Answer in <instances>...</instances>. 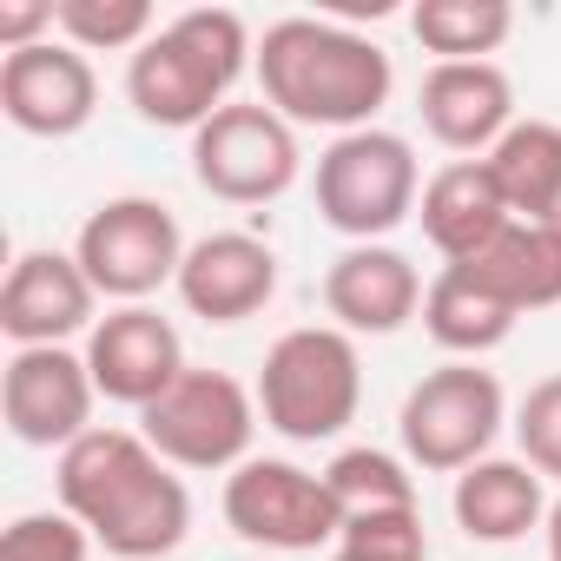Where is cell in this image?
<instances>
[{
  "instance_id": "1",
  "label": "cell",
  "mask_w": 561,
  "mask_h": 561,
  "mask_svg": "<svg viewBox=\"0 0 561 561\" xmlns=\"http://www.w3.org/2000/svg\"><path fill=\"white\" fill-rule=\"evenodd\" d=\"M60 508L119 561H165L192 528L185 476L139 430H87L54 469Z\"/></svg>"
},
{
  "instance_id": "2",
  "label": "cell",
  "mask_w": 561,
  "mask_h": 561,
  "mask_svg": "<svg viewBox=\"0 0 561 561\" xmlns=\"http://www.w3.org/2000/svg\"><path fill=\"white\" fill-rule=\"evenodd\" d=\"M251 73H257V100L271 113H285L291 126H331L337 139L377 126V113L397 87V67L370 34H357L344 21H318V14L271 21Z\"/></svg>"
},
{
  "instance_id": "3",
  "label": "cell",
  "mask_w": 561,
  "mask_h": 561,
  "mask_svg": "<svg viewBox=\"0 0 561 561\" xmlns=\"http://www.w3.org/2000/svg\"><path fill=\"white\" fill-rule=\"evenodd\" d=\"M251 60H257V41H251L244 14L185 8L126 60V100L146 126L198 133L211 113L231 106V87L244 80Z\"/></svg>"
},
{
  "instance_id": "4",
  "label": "cell",
  "mask_w": 561,
  "mask_h": 561,
  "mask_svg": "<svg viewBox=\"0 0 561 561\" xmlns=\"http://www.w3.org/2000/svg\"><path fill=\"white\" fill-rule=\"evenodd\" d=\"M364 410V357L337 324H298L264 351L257 416L285 443H331Z\"/></svg>"
},
{
  "instance_id": "5",
  "label": "cell",
  "mask_w": 561,
  "mask_h": 561,
  "mask_svg": "<svg viewBox=\"0 0 561 561\" xmlns=\"http://www.w3.org/2000/svg\"><path fill=\"white\" fill-rule=\"evenodd\" d=\"M423 198V165L403 133L364 126L318 152V218L351 244H383Z\"/></svg>"
},
{
  "instance_id": "6",
  "label": "cell",
  "mask_w": 561,
  "mask_h": 561,
  "mask_svg": "<svg viewBox=\"0 0 561 561\" xmlns=\"http://www.w3.org/2000/svg\"><path fill=\"white\" fill-rule=\"evenodd\" d=\"M502 423H508V397H502L495 370L449 357L423 383H410V397L397 410L403 462L430 469V476H462L495 449Z\"/></svg>"
},
{
  "instance_id": "7",
  "label": "cell",
  "mask_w": 561,
  "mask_h": 561,
  "mask_svg": "<svg viewBox=\"0 0 561 561\" xmlns=\"http://www.w3.org/2000/svg\"><path fill=\"white\" fill-rule=\"evenodd\" d=\"M225 528L251 548L318 554V548H337L344 508L324 469H298L285 456H251L225 476Z\"/></svg>"
},
{
  "instance_id": "8",
  "label": "cell",
  "mask_w": 561,
  "mask_h": 561,
  "mask_svg": "<svg viewBox=\"0 0 561 561\" xmlns=\"http://www.w3.org/2000/svg\"><path fill=\"white\" fill-rule=\"evenodd\" d=\"M185 251L192 244H185L172 205H159L146 192H126V198L93 205L87 225H80V238H73V257L93 277V291L100 298H119V305H146L152 291L179 285Z\"/></svg>"
},
{
  "instance_id": "9",
  "label": "cell",
  "mask_w": 561,
  "mask_h": 561,
  "mask_svg": "<svg viewBox=\"0 0 561 561\" xmlns=\"http://www.w3.org/2000/svg\"><path fill=\"white\" fill-rule=\"evenodd\" d=\"M139 436L172 469H238L251 462L257 436V390H244L231 370L185 364V377L139 410Z\"/></svg>"
},
{
  "instance_id": "10",
  "label": "cell",
  "mask_w": 561,
  "mask_h": 561,
  "mask_svg": "<svg viewBox=\"0 0 561 561\" xmlns=\"http://www.w3.org/2000/svg\"><path fill=\"white\" fill-rule=\"evenodd\" d=\"M305 172L298 126L264 100H231L192 133V179L225 205H271Z\"/></svg>"
},
{
  "instance_id": "11",
  "label": "cell",
  "mask_w": 561,
  "mask_h": 561,
  "mask_svg": "<svg viewBox=\"0 0 561 561\" xmlns=\"http://www.w3.org/2000/svg\"><path fill=\"white\" fill-rule=\"evenodd\" d=\"M93 370L87 351L67 344H41V351H14L8 370H0V416H8V436L27 449H73L93 423Z\"/></svg>"
},
{
  "instance_id": "12",
  "label": "cell",
  "mask_w": 561,
  "mask_h": 561,
  "mask_svg": "<svg viewBox=\"0 0 561 561\" xmlns=\"http://www.w3.org/2000/svg\"><path fill=\"white\" fill-rule=\"evenodd\" d=\"M0 113L27 139H73L100 113V73L60 34L0 60Z\"/></svg>"
},
{
  "instance_id": "13",
  "label": "cell",
  "mask_w": 561,
  "mask_h": 561,
  "mask_svg": "<svg viewBox=\"0 0 561 561\" xmlns=\"http://www.w3.org/2000/svg\"><path fill=\"white\" fill-rule=\"evenodd\" d=\"M87 370L106 403L146 410L185 377V344H179L172 318H159L152 305H119L87 331Z\"/></svg>"
},
{
  "instance_id": "14",
  "label": "cell",
  "mask_w": 561,
  "mask_h": 561,
  "mask_svg": "<svg viewBox=\"0 0 561 561\" xmlns=\"http://www.w3.org/2000/svg\"><path fill=\"white\" fill-rule=\"evenodd\" d=\"M93 305H100V291L73 251H21L8 285H0V331L14 337V351L67 344L100 324Z\"/></svg>"
},
{
  "instance_id": "15",
  "label": "cell",
  "mask_w": 561,
  "mask_h": 561,
  "mask_svg": "<svg viewBox=\"0 0 561 561\" xmlns=\"http://www.w3.org/2000/svg\"><path fill=\"white\" fill-rule=\"evenodd\" d=\"M423 133L456 159H489L495 139L515 126V87L495 60H436L416 87Z\"/></svg>"
},
{
  "instance_id": "16",
  "label": "cell",
  "mask_w": 561,
  "mask_h": 561,
  "mask_svg": "<svg viewBox=\"0 0 561 561\" xmlns=\"http://www.w3.org/2000/svg\"><path fill=\"white\" fill-rule=\"evenodd\" d=\"M277 298V251L251 231H205L179 264V305L205 324H244Z\"/></svg>"
},
{
  "instance_id": "17",
  "label": "cell",
  "mask_w": 561,
  "mask_h": 561,
  "mask_svg": "<svg viewBox=\"0 0 561 561\" xmlns=\"http://www.w3.org/2000/svg\"><path fill=\"white\" fill-rule=\"evenodd\" d=\"M423 271L397 244H351L324 271V311L351 337H397L423 311Z\"/></svg>"
},
{
  "instance_id": "18",
  "label": "cell",
  "mask_w": 561,
  "mask_h": 561,
  "mask_svg": "<svg viewBox=\"0 0 561 561\" xmlns=\"http://www.w3.org/2000/svg\"><path fill=\"white\" fill-rule=\"evenodd\" d=\"M416 218H423V238L443 251V264L476 257L482 244H495L515 225V211H508L489 159H449L443 172H430L423 198H416Z\"/></svg>"
},
{
  "instance_id": "19",
  "label": "cell",
  "mask_w": 561,
  "mask_h": 561,
  "mask_svg": "<svg viewBox=\"0 0 561 561\" xmlns=\"http://www.w3.org/2000/svg\"><path fill=\"white\" fill-rule=\"evenodd\" d=\"M449 515H456V528H462L469 541L508 548V541H522L528 528L548 522V495H541V476H535L522 456H482L476 469L456 476Z\"/></svg>"
},
{
  "instance_id": "20",
  "label": "cell",
  "mask_w": 561,
  "mask_h": 561,
  "mask_svg": "<svg viewBox=\"0 0 561 561\" xmlns=\"http://www.w3.org/2000/svg\"><path fill=\"white\" fill-rule=\"evenodd\" d=\"M462 271L476 277V285H489L515 318L548 311V305H561V231L515 218L495 244H482L476 257H462Z\"/></svg>"
},
{
  "instance_id": "21",
  "label": "cell",
  "mask_w": 561,
  "mask_h": 561,
  "mask_svg": "<svg viewBox=\"0 0 561 561\" xmlns=\"http://www.w3.org/2000/svg\"><path fill=\"white\" fill-rule=\"evenodd\" d=\"M515 324H522V318H515L489 285H476L462 264H443V271L430 277V291H423V331H430L449 357H462V364H476V357H489L495 344H508Z\"/></svg>"
},
{
  "instance_id": "22",
  "label": "cell",
  "mask_w": 561,
  "mask_h": 561,
  "mask_svg": "<svg viewBox=\"0 0 561 561\" xmlns=\"http://www.w3.org/2000/svg\"><path fill=\"white\" fill-rule=\"evenodd\" d=\"M489 172H495V185H502V198H508L515 218L548 225L554 198H561V126L554 119H515L495 139Z\"/></svg>"
},
{
  "instance_id": "23",
  "label": "cell",
  "mask_w": 561,
  "mask_h": 561,
  "mask_svg": "<svg viewBox=\"0 0 561 561\" xmlns=\"http://www.w3.org/2000/svg\"><path fill=\"white\" fill-rule=\"evenodd\" d=\"M410 34L436 60H489L515 34V8L508 0H416Z\"/></svg>"
},
{
  "instance_id": "24",
  "label": "cell",
  "mask_w": 561,
  "mask_h": 561,
  "mask_svg": "<svg viewBox=\"0 0 561 561\" xmlns=\"http://www.w3.org/2000/svg\"><path fill=\"white\" fill-rule=\"evenodd\" d=\"M324 482H331V495H337V508H344V515L416 508V476H410V462H403V456H390V449H370V443L337 449V456H331V469H324Z\"/></svg>"
},
{
  "instance_id": "25",
  "label": "cell",
  "mask_w": 561,
  "mask_h": 561,
  "mask_svg": "<svg viewBox=\"0 0 561 561\" xmlns=\"http://www.w3.org/2000/svg\"><path fill=\"white\" fill-rule=\"evenodd\" d=\"M54 34L80 54H139L159 34L146 0H54Z\"/></svg>"
},
{
  "instance_id": "26",
  "label": "cell",
  "mask_w": 561,
  "mask_h": 561,
  "mask_svg": "<svg viewBox=\"0 0 561 561\" xmlns=\"http://www.w3.org/2000/svg\"><path fill=\"white\" fill-rule=\"evenodd\" d=\"M331 561H430L423 508H377V515H344V535Z\"/></svg>"
},
{
  "instance_id": "27",
  "label": "cell",
  "mask_w": 561,
  "mask_h": 561,
  "mask_svg": "<svg viewBox=\"0 0 561 561\" xmlns=\"http://www.w3.org/2000/svg\"><path fill=\"white\" fill-rule=\"evenodd\" d=\"M508 430H515V449H522V462L548 482H561V377H541V383H528V397L515 403V416H508Z\"/></svg>"
},
{
  "instance_id": "28",
  "label": "cell",
  "mask_w": 561,
  "mask_h": 561,
  "mask_svg": "<svg viewBox=\"0 0 561 561\" xmlns=\"http://www.w3.org/2000/svg\"><path fill=\"white\" fill-rule=\"evenodd\" d=\"M0 561H93V535L67 508H34L0 535Z\"/></svg>"
},
{
  "instance_id": "29",
  "label": "cell",
  "mask_w": 561,
  "mask_h": 561,
  "mask_svg": "<svg viewBox=\"0 0 561 561\" xmlns=\"http://www.w3.org/2000/svg\"><path fill=\"white\" fill-rule=\"evenodd\" d=\"M54 41V0H0V54Z\"/></svg>"
},
{
  "instance_id": "30",
  "label": "cell",
  "mask_w": 561,
  "mask_h": 561,
  "mask_svg": "<svg viewBox=\"0 0 561 561\" xmlns=\"http://www.w3.org/2000/svg\"><path fill=\"white\" fill-rule=\"evenodd\" d=\"M541 535H548V561H561V495L548 502V522H541Z\"/></svg>"
},
{
  "instance_id": "31",
  "label": "cell",
  "mask_w": 561,
  "mask_h": 561,
  "mask_svg": "<svg viewBox=\"0 0 561 561\" xmlns=\"http://www.w3.org/2000/svg\"><path fill=\"white\" fill-rule=\"evenodd\" d=\"M548 225H554V231H561V198H554V218H548Z\"/></svg>"
}]
</instances>
